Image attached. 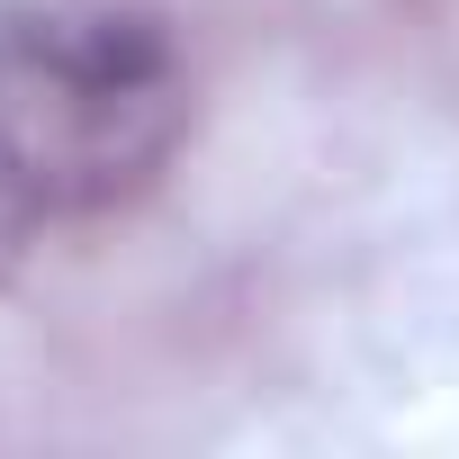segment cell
<instances>
[{"mask_svg": "<svg viewBox=\"0 0 459 459\" xmlns=\"http://www.w3.org/2000/svg\"><path fill=\"white\" fill-rule=\"evenodd\" d=\"M189 135L180 46L135 0L0 10V271L135 207Z\"/></svg>", "mask_w": 459, "mask_h": 459, "instance_id": "6da1fadb", "label": "cell"}]
</instances>
